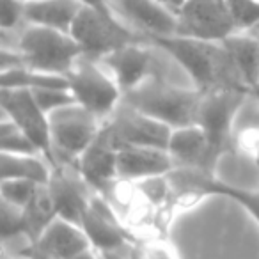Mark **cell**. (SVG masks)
I'll return each mask as SVG.
<instances>
[{
    "label": "cell",
    "mask_w": 259,
    "mask_h": 259,
    "mask_svg": "<svg viewBox=\"0 0 259 259\" xmlns=\"http://www.w3.org/2000/svg\"><path fill=\"white\" fill-rule=\"evenodd\" d=\"M83 6H87V8H93V9H96V11H101V13H105V15H110V16H117L114 11H112V8H110V4H108L107 0H80ZM122 22V20H121Z\"/></svg>",
    "instance_id": "cell-32"
},
{
    "label": "cell",
    "mask_w": 259,
    "mask_h": 259,
    "mask_svg": "<svg viewBox=\"0 0 259 259\" xmlns=\"http://www.w3.org/2000/svg\"><path fill=\"white\" fill-rule=\"evenodd\" d=\"M0 108L23 134L36 144L39 153L57 167L54 144H52V130L48 114L41 110L34 94L25 89H2L0 91Z\"/></svg>",
    "instance_id": "cell-7"
},
{
    "label": "cell",
    "mask_w": 259,
    "mask_h": 259,
    "mask_svg": "<svg viewBox=\"0 0 259 259\" xmlns=\"http://www.w3.org/2000/svg\"><path fill=\"white\" fill-rule=\"evenodd\" d=\"M148 259H176L172 255V252L169 248L162 247V245H155V247H149L148 250L144 252Z\"/></svg>",
    "instance_id": "cell-31"
},
{
    "label": "cell",
    "mask_w": 259,
    "mask_h": 259,
    "mask_svg": "<svg viewBox=\"0 0 259 259\" xmlns=\"http://www.w3.org/2000/svg\"><path fill=\"white\" fill-rule=\"evenodd\" d=\"M250 34H254V36H255V37H257V39H259V22L255 23V27H254V29L250 30Z\"/></svg>",
    "instance_id": "cell-36"
},
{
    "label": "cell",
    "mask_w": 259,
    "mask_h": 259,
    "mask_svg": "<svg viewBox=\"0 0 259 259\" xmlns=\"http://www.w3.org/2000/svg\"><path fill=\"white\" fill-rule=\"evenodd\" d=\"M254 96H255V100H257V103H259V89H257V91H255V93H254Z\"/></svg>",
    "instance_id": "cell-37"
},
{
    "label": "cell",
    "mask_w": 259,
    "mask_h": 259,
    "mask_svg": "<svg viewBox=\"0 0 259 259\" xmlns=\"http://www.w3.org/2000/svg\"><path fill=\"white\" fill-rule=\"evenodd\" d=\"M176 15L181 36L220 43L236 32L224 0H187Z\"/></svg>",
    "instance_id": "cell-9"
},
{
    "label": "cell",
    "mask_w": 259,
    "mask_h": 259,
    "mask_svg": "<svg viewBox=\"0 0 259 259\" xmlns=\"http://www.w3.org/2000/svg\"><path fill=\"white\" fill-rule=\"evenodd\" d=\"M236 32H250L259 22V0H224Z\"/></svg>",
    "instance_id": "cell-26"
},
{
    "label": "cell",
    "mask_w": 259,
    "mask_h": 259,
    "mask_svg": "<svg viewBox=\"0 0 259 259\" xmlns=\"http://www.w3.org/2000/svg\"><path fill=\"white\" fill-rule=\"evenodd\" d=\"M82 8L80 0H30L25 2V23L69 32Z\"/></svg>",
    "instance_id": "cell-19"
},
{
    "label": "cell",
    "mask_w": 259,
    "mask_h": 259,
    "mask_svg": "<svg viewBox=\"0 0 259 259\" xmlns=\"http://www.w3.org/2000/svg\"><path fill=\"white\" fill-rule=\"evenodd\" d=\"M0 149L9 155H41L36 144L6 114L0 121Z\"/></svg>",
    "instance_id": "cell-25"
},
{
    "label": "cell",
    "mask_w": 259,
    "mask_h": 259,
    "mask_svg": "<svg viewBox=\"0 0 259 259\" xmlns=\"http://www.w3.org/2000/svg\"><path fill=\"white\" fill-rule=\"evenodd\" d=\"M202 195H222L231 201L238 202L247 213L259 224V188H241L236 185L226 183L219 180L215 172H204L199 176L197 197Z\"/></svg>",
    "instance_id": "cell-22"
},
{
    "label": "cell",
    "mask_w": 259,
    "mask_h": 259,
    "mask_svg": "<svg viewBox=\"0 0 259 259\" xmlns=\"http://www.w3.org/2000/svg\"><path fill=\"white\" fill-rule=\"evenodd\" d=\"M119 20L142 36H169L178 30V15L163 0H107Z\"/></svg>",
    "instance_id": "cell-12"
},
{
    "label": "cell",
    "mask_w": 259,
    "mask_h": 259,
    "mask_svg": "<svg viewBox=\"0 0 259 259\" xmlns=\"http://www.w3.org/2000/svg\"><path fill=\"white\" fill-rule=\"evenodd\" d=\"M80 227L85 231L91 245L98 252L126 250L132 241L130 234L115 217L112 206L100 194L93 195Z\"/></svg>",
    "instance_id": "cell-13"
},
{
    "label": "cell",
    "mask_w": 259,
    "mask_h": 259,
    "mask_svg": "<svg viewBox=\"0 0 259 259\" xmlns=\"http://www.w3.org/2000/svg\"><path fill=\"white\" fill-rule=\"evenodd\" d=\"M115 142L121 146H142V148L167 149L172 128L146 115L124 100L121 101L110 119H107Z\"/></svg>",
    "instance_id": "cell-10"
},
{
    "label": "cell",
    "mask_w": 259,
    "mask_h": 259,
    "mask_svg": "<svg viewBox=\"0 0 259 259\" xmlns=\"http://www.w3.org/2000/svg\"><path fill=\"white\" fill-rule=\"evenodd\" d=\"M69 34L82 48L83 57L96 61H101L105 55L112 54L124 45L148 39L121 22L117 16L105 15L87 6H83L82 11L78 13Z\"/></svg>",
    "instance_id": "cell-5"
},
{
    "label": "cell",
    "mask_w": 259,
    "mask_h": 259,
    "mask_svg": "<svg viewBox=\"0 0 259 259\" xmlns=\"http://www.w3.org/2000/svg\"><path fill=\"white\" fill-rule=\"evenodd\" d=\"M100 62L110 71L117 85L121 87L122 94L137 89L156 75L153 54L142 45V41L124 45L112 54L105 55Z\"/></svg>",
    "instance_id": "cell-14"
},
{
    "label": "cell",
    "mask_w": 259,
    "mask_h": 259,
    "mask_svg": "<svg viewBox=\"0 0 259 259\" xmlns=\"http://www.w3.org/2000/svg\"><path fill=\"white\" fill-rule=\"evenodd\" d=\"M23 213H25L27 224V240L34 245L37 241V238L43 234V231L55 219H59L54 195H52V190L48 185H39L37 187L30 202L23 208Z\"/></svg>",
    "instance_id": "cell-23"
},
{
    "label": "cell",
    "mask_w": 259,
    "mask_h": 259,
    "mask_svg": "<svg viewBox=\"0 0 259 259\" xmlns=\"http://www.w3.org/2000/svg\"><path fill=\"white\" fill-rule=\"evenodd\" d=\"M32 93V91H30ZM34 100L37 101V105L41 107V110L45 114H54L55 110H61L64 107H69V105H75V96L69 91V87H64V89H57V87H52V89H39L34 91Z\"/></svg>",
    "instance_id": "cell-29"
},
{
    "label": "cell",
    "mask_w": 259,
    "mask_h": 259,
    "mask_svg": "<svg viewBox=\"0 0 259 259\" xmlns=\"http://www.w3.org/2000/svg\"><path fill=\"white\" fill-rule=\"evenodd\" d=\"M48 119L55 160L71 162L73 165L78 156L93 144L105 124V121L80 107L78 103L55 110L48 115Z\"/></svg>",
    "instance_id": "cell-6"
},
{
    "label": "cell",
    "mask_w": 259,
    "mask_h": 259,
    "mask_svg": "<svg viewBox=\"0 0 259 259\" xmlns=\"http://www.w3.org/2000/svg\"><path fill=\"white\" fill-rule=\"evenodd\" d=\"M48 187L54 195L59 219L69 220V222L80 226L94 195L91 192L93 188L83 181V178L76 172V169L73 174H69L61 170L59 167H55Z\"/></svg>",
    "instance_id": "cell-17"
},
{
    "label": "cell",
    "mask_w": 259,
    "mask_h": 259,
    "mask_svg": "<svg viewBox=\"0 0 259 259\" xmlns=\"http://www.w3.org/2000/svg\"><path fill=\"white\" fill-rule=\"evenodd\" d=\"M68 83L76 103L101 121L110 119L124 98L110 71L96 59H80L68 73Z\"/></svg>",
    "instance_id": "cell-4"
},
{
    "label": "cell",
    "mask_w": 259,
    "mask_h": 259,
    "mask_svg": "<svg viewBox=\"0 0 259 259\" xmlns=\"http://www.w3.org/2000/svg\"><path fill=\"white\" fill-rule=\"evenodd\" d=\"M23 2H30V0H23Z\"/></svg>",
    "instance_id": "cell-38"
},
{
    "label": "cell",
    "mask_w": 259,
    "mask_h": 259,
    "mask_svg": "<svg viewBox=\"0 0 259 259\" xmlns=\"http://www.w3.org/2000/svg\"><path fill=\"white\" fill-rule=\"evenodd\" d=\"M18 257H25V259H54L52 255H48V254H45L43 250H39L36 245H30V247L27 248L22 255H18Z\"/></svg>",
    "instance_id": "cell-33"
},
{
    "label": "cell",
    "mask_w": 259,
    "mask_h": 259,
    "mask_svg": "<svg viewBox=\"0 0 259 259\" xmlns=\"http://www.w3.org/2000/svg\"><path fill=\"white\" fill-rule=\"evenodd\" d=\"M55 167L43 155H0V180H29L48 185Z\"/></svg>",
    "instance_id": "cell-21"
},
{
    "label": "cell",
    "mask_w": 259,
    "mask_h": 259,
    "mask_svg": "<svg viewBox=\"0 0 259 259\" xmlns=\"http://www.w3.org/2000/svg\"><path fill=\"white\" fill-rule=\"evenodd\" d=\"M34 245L54 259H73L80 252L93 247L85 231L78 224L64 219H55Z\"/></svg>",
    "instance_id": "cell-18"
},
{
    "label": "cell",
    "mask_w": 259,
    "mask_h": 259,
    "mask_svg": "<svg viewBox=\"0 0 259 259\" xmlns=\"http://www.w3.org/2000/svg\"><path fill=\"white\" fill-rule=\"evenodd\" d=\"M20 238L27 240V224L23 208L2 202V240L4 245Z\"/></svg>",
    "instance_id": "cell-28"
},
{
    "label": "cell",
    "mask_w": 259,
    "mask_h": 259,
    "mask_svg": "<svg viewBox=\"0 0 259 259\" xmlns=\"http://www.w3.org/2000/svg\"><path fill=\"white\" fill-rule=\"evenodd\" d=\"M167 151L172 156L176 167H190L215 172V165L222 153L213 148L209 137L199 124L174 128L169 139Z\"/></svg>",
    "instance_id": "cell-15"
},
{
    "label": "cell",
    "mask_w": 259,
    "mask_h": 259,
    "mask_svg": "<svg viewBox=\"0 0 259 259\" xmlns=\"http://www.w3.org/2000/svg\"><path fill=\"white\" fill-rule=\"evenodd\" d=\"M174 167L176 163L167 149L121 146L117 151V180L124 183L167 176Z\"/></svg>",
    "instance_id": "cell-16"
},
{
    "label": "cell",
    "mask_w": 259,
    "mask_h": 259,
    "mask_svg": "<svg viewBox=\"0 0 259 259\" xmlns=\"http://www.w3.org/2000/svg\"><path fill=\"white\" fill-rule=\"evenodd\" d=\"M117 151L119 144L115 142L107 122L103 124L93 144L78 156L75 169L83 178L87 185L96 194L105 195L117 180Z\"/></svg>",
    "instance_id": "cell-11"
},
{
    "label": "cell",
    "mask_w": 259,
    "mask_h": 259,
    "mask_svg": "<svg viewBox=\"0 0 259 259\" xmlns=\"http://www.w3.org/2000/svg\"><path fill=\"white\" fill-rule=\"evenodd\" d=\"M16 50L27 68L64 76L83 57L82 48L69 32L30 23H25L20 32Z\"/></svg>",
    "instance_id": "cell-3"
},
{
    "label": "cell",
    "mask_w": 259,
    "mask_h": 259,
    "mask_svg": "<svg viewBox=\"0 0 259 259\" xmlns=\"http://www.w3.org/2000/svg\"><path fill=\"white\" fill-rule=\"evenodd\" d=\"M73 259H101V255H100V252L96 250V248H87V250H83V252H80L78 255H75Z\"/></svg>",
    "instance_id": "cell-35"
},
{
    "label": "cell",
    "mask_w": 259,
    "mask_h": 259,
    "mask_svg": "<svg viewBox=\"0 0 259 259\" xmlns=\"http://www.w3.org/2000/svg\"><path fill=\"white\" fill-rule=\"evenodd\" d=\"M52 87H57V89L69 87L68 76L37 71V69H30L27 66L8 69L0 75V89H25L34 93V91L52 89Z\"/></svg>",
    "instance_id": "cell-24"
},
{
    "label": "cell",
    "mask_w": 259,
    "mask_h": 259,
    "mask_svg": "<svg viewBox=\"0 0 259 259\" xmlns=\"http://www.w3.org/2000/svg\"><path fill=\"white\" fill-rule=\"evenodd\" d=\"M248 94L252 93L245 89H213L202 93L197 124L222 155L229 149L234 117Z\"/></svg>",
    "instance_id": "cell-8"
},
{
    "label": "cell",
    "mask_w": 259,
    "mask_h": 259,
    "mask_svg": "<svg viewBox=\"0 0 259 259\" xmlns=\"http://www.w3.org/2000/svg\"><path fill=\"white\" fill-rule=\"evenodd\" d=\"M202 91L183 89V87L167 83L162 76L155 75L141 87L130 91L122 100L146 115L163 122L169 128L197 124L199 105Z\"/></svg>",
    "instance_id": "cell-2"
},
{
    "label": "cell",
    "mask_w": 259,
    "mask_h": 259,
    "mask_svg": "<svg viewBox=\"0 0 259 259\" xmlns=\"http://www.w3.org/2000/svg\"><path fill=\"white\" fill-rule=\"evenodd\" d=\"M22 22H25V2L23 0H2L0 25L4 32L15 30Z\"/></svg>",
    "instance_id": "cell-30"
},
{
    "label": "cell",
    "mask_w": 259,
    "mask_h": 259,
    "mask_svg": "<svg viewBox=\"0 0 259 259\" xmlns=\"http://www.w3.org/2000/svg\"><path fill=\"white\" fill-rule=\"evenodd\" d=\"M128 250V248H126ZM126 250H115V252H100L101 259H132L130 252L126 254Z\"/></svg>",
    "instance_id": "cell-34"
},
{
    "label": "cell",
    "mask_w": 259,
    "mask_h": 259,
    "mask_svg": "<svg viewBox=\"0 0 259 259\" xmlns=\"http://www.w3.org/2000/svg\"><path fill=\"white\" fill-rule=\"evenodd\" d=\"M148 41L170 55L187 71L195 89L202 93L213 89L250 91L240 78L222 41H202L181 34L151 36Z\"/></svg>",
    "instance_id": "cell-1"
},
{
    "label": "cell",
    "mask_w": 259,
    "mask_h": 259,
    "mask_svg": "<svg viewBox=\"0 0 259 259\" xmlns=\"http://www.w3.org/2000/svg\"><path fill=\"white\" fill-rule=\"evenodd\" d=\"M222 43L240 78L254 94L259 89V39L250 32H234Z\"/></svg>",
    "instance_id": "cell-20"
},
{
    "label": "cell",
    "mask_w": 259,
    "mask_h": 259,
    "mask_svg": "<svg viewBox=\"0 0 259 259\" xmlns=\"http://www.w3.org/2000/svg\"><path fill=\"white\" fill-rule=\"evenodd\" d=\"M39 183L29 180H0V201L25 208L36 194Z\"/></svg>",
    "instance_id": "cell-27"
}]
</instances>
